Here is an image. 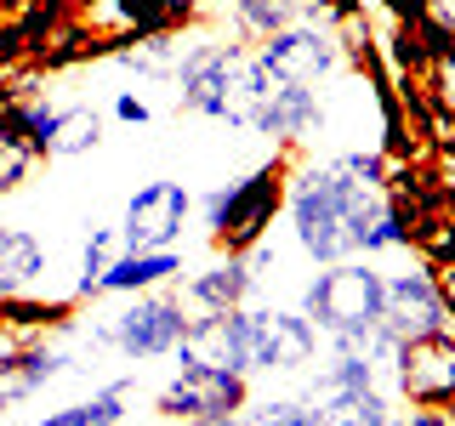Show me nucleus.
<instances>
[{
	"instance_id": "c756f323",
	"label": "nucleus",
	"mask_w": 455,
	"mask_h": 426,
	"mask_svg": "<svg viewBox=\"0 0 455 426\" xmlns=\"http://www.w3.org/2000/svg\"><path fill=\"white\" fill-rule=\"evenodd\" d=\"M450 421H455V404H450Z\"/></svg>"
},
{
	"instance_id": "cd10ccee",
	"label": "nucleus",
	"mask_w": 455,
	"mask_h": 426,
	"mask_svg": "<svg viewBox=\"0 0 455 426\" xmlns=\"http://www.w3.org/2000/svg\"><path fill=\"white\" fill-rule=\"evenodd\" d=\"M12 103H18V85H12V80H0V125H6V114H12Z\"/></svg>"
},
{
	"instance_id": "2eb2a0df",
	"label": "nucleus",
	"mask_w": 455,
	"mask_h": 426,
	"mask_svg": "<svg viewBox=\"0 0 455 426\" xmlns=\"http://www.w3.org/2000/svg\"><path fill=\"white\" fill-rule=\"evenodd\" d=\"M251 290H256V267L251 256H222L205 262L199 273L182 279V302L194 312H228V307H251Z\"/></svg>"
},
{
	"instance_id": "423d86ee",
	"label": "nucleus",
	"mask_w": 455,
	"mask_h": 426,
	"mask_svg": "<svg viewBox=\"0 0 455 426\" xmlns=\"http://www.w3.org/2000/svg\"><path fill=\"white\" fill-rule=\"evenodd\" d=\"M245 404H251V375L211 369V364H177V375L154 392V415H160V421H182V426L234 421Z\"/></svg>"
},
{
	"instance_id": "39448f33",
	"label": "nucleus",
	"mask_w": 455,
	"mask_h": 426,
	"mask_svg": "<svg viewBox=\"0 0 455 426\" xmlns=\"http://www.w3.org/2000/svg\"><path fill=\"white\" fill-rule=\"evenodd\" d=\"M194 324V307L182 302V290H142V296H120V307L108 319L85 324V341L92 352H120L125 364H148V359H171L182 347Z\"/></svg>"
},
{
	"instance_id": "20e7f679",
	"label": "nucleus",
	"mask_w": 455,
	"mask_h": 426,
	"mask_svg": "<svg viewBox=\"0 0 455 426\" xmlns=\"http://www.w3.org/2000/svg\"><path fill=\"white\" fill-rule=\"evenodd\" d=\"M381 307H387V273L370 256L331 262L302 284V312L324 335V347L370 352V341L381 335Z\"/></svg>"
},
{
	"instance_id": "b1692460",
	"label": "nucleus",
	"mask_w": 455,
	"mask_h": 426,
	"mask_svg": "<svg viewBox=\"0 0 455 426\" xmlns=\"http://www.w3.org/2000/svg\"><path fill=\"white\" fill-rule=\"evenodd\" d=\"M40 165V154L28 148L23 137H12V131H0V199L6 193H18L23 182H28V170Z\"/></svg>"
},
{
	"instance_id": "4be33fe9",
	"label": "nucleus",
	"mask_w": 455,
	"mask_h": 426,
	"mask_svg": "<svg viewBox=\"0 0 455 426\" xmlns=\"http://www.w3.org/2000/svg\"><path fill=\"white\" fill-rule=\"evenodd\" d=\"M120 227H92L80 245V279H75V302H97V284H103L108 262L120 256Z\"/></svg>"
},
{
	"instance_id": "f3484780",
	"label": "nucleus",
	"mask_w": 455,
	"mask_h": 426,
	"mask_svg": "<svg viewBox=\"0 0 455 426\" xmlns=\"http://www.w3.org/2000/svg\"><path fill=\"white\" fill-rule=\"evenodd\" d=\"M182 279V250H120L108 262L103 284H97V302L103 296H142V290H160V284Z\"/></svg>"
},
{
	"instance_id": "7ed1b4c3",
	"label": "nucleus",
	"mask_w": 455,
	"mask_h": 426,
	"mask_svg": "<svg viewBox=\"0 0 455 426\" xmlns=\"http://www.w3.org/2000/svg\"><path fill=\"white\" fill-rule=\"evenodd\" d=\"M291 170H296V148H279L274 160H262L245 177L211 188L205 199H194L199 222L211 233V250L222 256H251L267 239V227L279 222L284 210V188H291Z\"/></svg>"
},
{
	"instance_id": "aec40b11",
	"label": "nucleus",
	"mask_w": 455,
	"mask_h": 426,
	"mask_svg": "<svg viewBox=\"0 0 455 426\" xmlns=\"http://www.w3.org/2000/svg\"><path fill=\"white\" fill-rule=\"evenodd\" d=\"M125 392H132V375L108 381V387H97L92 398H80V404H68V409H52L40 426H120L125 421Z\"/></svg>"
},
{
	"instance_id": "c85d7f7f",
	"label": "nucleus",
	"mask_w": 455,
	"mask_h": 426,
	"mask_svg": "<svg viewBox=\"0 0 455 426\" xmlns=\"http://www.w3.org/2000/svg\"><path fill=\"white\" fill-rule=\"evenodd\" d=\"M177 6L188 12V18H205V6H211V0H177Z\"/></svg>"
},
{
	"instance_id": "9b49d317",
	"label": "nucleus",
	"mask_w": 455,
	"mask_h": 426,
	"mask_svg": "<svg viewBox=\"0 0 455 426\" xmlns=\"http://www.w3.org/2000/svg\"><path fill=\"white\" fill-rule=\"evenodd\" d=\"M393 392L416 409H450L455 404V335L398 341Z\"/></svg>"
},
{
	"instance_id": "6ab92c4d",
	"label": "nucleus",
	"mask_w": 455,
	"mask_h": 426,
	"mask_svg": "<svg viewBox=\"0 0 455 426\" xmlns=\"http://www.w3.org/2000/svg\"><path fill=\"white\" fill-rule=\"evenodd\" d=\"M46 273V245L28 227H6L0 233V302L6 296H28Z\"/></svg>"
},
{
	"instance_id": "4468645a",
	"label": "nucleus",
	"mask_w": 455,
	"mask_h": 426,
	"mask_svg": "<svg viewBox=\"0 0 455 426\" xmlns=\"http://www.w3.org/2000/svg\"><path fill=\"white\" fill-rule=\"evenodd\" d=\"M307 426H393V392L387 387H324L319 375H307L302 387Z\"/></svg>"
},
{
	"instance_id": "412c9836",
	"label": "nucleus",
	"mask_w": 455,
	"mask_h": 426,
	"mask_svg": "<svg viewBox=\"0 0 455 426\" xmlns=\"http://www.w3.org/2000/svg\"><path fill=\"white\" fill-rule=\"evenodd\" d=\"M103 142V114L92 103H68L57 108V125H52V160H80Z\"/></svg>"
},
{
	"instance_id": "5701e85b",
	"label": "nucleus",
	"mask_w": 455,
	"mask_h": 426,
	"mask_svg": "<svg viewBox=\"0 0 455 426\" xmlns=\"http://www.w3.org/2000/svg\"><path fill=\"white\" fill-rule=\"evenodd\" d=\"M239 421H245V426H307V404H302V392L262 398V404L239 409Z\"/></svg>"
},
{
	"instance_id": "6e6552de",
	"label": "nucleus",
	"mask_w": 455,
	"mask_h": 426,
	"mask_svg": "<svg viewBox=\"0 0 455 426\" xmlns=\"http://www.w3.org/2000/svg\"><path fill=\"white\" fill-rule=\"evenodd\" d=\"M251 319V369L256 375H307L324 335L302 307H245Z\"/></svg>"
},
{
	"instance_id": "9d476101",
	"label": "nucleus",
	"mask_w": 455,
	"mask_h": 426,
	"mask_svg": "<svg viewBox=\"0 0 455 426\" xmlns=\"http://www.w3.org/2000/svg\"><path fill=\"white\" fill-rule=\"evenodd\" d=\"M381 330L393 341H421V335H455V307L438 296L433 267L416 262L404 273H387V307H381Z\"/></svg>"
},
{
	"instance_id": "0eeeda50",
	"label": "nucleus",
	"mask_w": 455,
	"mask_h": 426,
	"mask_svg": "<svg viewBox=\"0 0 455 426\" xmlns=\"http://www.w3.org/2000/svg\"><path fill=\"white\" fill-rule=\"evenodd\" d=\"M256 63H262V75H274V80H291V85H331L341 68V40H336V28L331 23H291V28H279V35H267V40H256Z\"/></svg>"
},
{
	"instance_id": "dca6fc26",
	"label": "nucleus",
	"mask_w": 455,
	"mask_h": 426,
	"mask_svg": "<svg viewBox=\"0 0 455 426\" xmlns=\"http://www.w3.org/2000/svg\"><path fill=\"white\" fill-rule=\"evenodd\" d=\"M302 18L324 23L319 18V0H222L217 18H205V23H222L234 40L256 46V40L279 35V28H291V23H302Z\"/></svg>"
},
{
	"instance_id": "ddd939ff",
	"label": "nucleus",
	"mask_w": 455,
	"mask_h": 426,
	"mask_svg": "<svg viewBox=\"0 0 455 426\" xmlns=\"http://www.w3.org/2000/svg\"><path fill=\"white\" fill-rule=\"evenodd\" d=\"M177 364H211V369H234V375H256L251 369V319L245 307L228 312H194L182 347L171 352Z\"/></svg>"
},
{
	"instance_id": "393cba45",
	"label": "nucleus",
	"mask_w": 455,
	"mask_h": 426,
	"mask_svg": "<svg viewBox=\"0 0 455 426\" xmlns=\"http://www.w3.org/2000/svg\"><path fill=\"white\" fill-rule=\"evenodd\" d=\"M114 120H120V125H148L154 120L148 97H142V91H114Z\"/></svg>"
},
{
	"instance_id": "1a4fd4ad",
	"label": "nucleus",
	"mask_w": 455,
	"mask_h": 426,
	"mask_svg": "<svg viewBox=\"0 0 455 426\" xmlns=\"http://www.w3.org/2000/svg\"><path fill=\"white\" fill-rule=\"evenodd\" d=\"M194 217V193L188 182L177 177H154L125 199V217H120V245L125 250H177L182 227Z\"/></svg>"
},
{
	"instance_id": "bb28decb",
	"label": "nucleus",
	"mask_w": 455,
	"mask_h": 426,
	"mask_svg": "<svg viewBox=\"0 0 455 426\" xmlns=\"http://www.w3.org/2000/svg\"><path fill=\"white\" fill-rule=\"evenodd\" d=\"M427 267H433V279H438V296L455 307V262H427Z\"/></svg>"
},
{
	"instance_id": "a211bd4d",
	"label": "nucleus",
	"mask_w": 455,
	"mask_h": 426,
	"mask_svg": "<svg viewBox=\"0 0 455 426\" xmlns=\"http://www.w3.org/2000/svg\"><path fill=\"white\" fill-rule=\"evenodd\" d=\"M68 369H80L68 352H57L46 347V341H35V347L23 352V359H12V364H0V415H12L18 404H28L40 387H52L57 375H68Z\"/></svg>"
},
{
	"instance_id": "f257e3e1",
	"label": "nucleus",
	"mask_w": 455,
	"mask_h": 426,
	"mask_svg": "<svg viewBox=\"0 0 455 426\" xmlns=\"http://www.w3.org/2000/svg\"><path fill=\"white\" fill-rule=\"evenodd\" d=\"M387 170H393V160L381 148H347V154H331V160L291 170L284 217H291L296 250L313 267L359 256L370 217L387 205Z\"/></svg>"
},
{
	"instance_id": "7c9ffc66",
	"label": "nucleus",
	"mask_w": 455,
	"mask_h": 426,
	"mask_svg": "<svg viewBox=\"0 0 455 426\" xmlns=\"http://www.w3.org/2000/svg\"><path fill=\"white\" fill-rule=\"evenodd\" d=\"M0 233H6V222H0Z\"/></svg>"
},
{
	"instance_id": "f8f14e48",
	"label": "nucleus",
	"mask_w": 455,
	"mask_h": 426,
	"mask_svg": "<svg viewBox=\"0 0 455 426\" xmlns=\"http://www.w3.org/2000/svg\"><path fill=\"white\" fill-rule=\"evenodd\" d=\"M319 125H324V103L313 85H291V80L262 75V97H256V114H251L256 137L279 142V148H302Z\"/></svg>"
},
{
	"instance_id": "f03ea898",
	"label": "nucleus",
	"mask_w": 455,
	"mask_h": 426,
	"mask_svg": "<svg viewBox=\"0 0 455 426\" xmlns=\"http://www.w3.org/2000/svg\"><path fill=\"white\" fill-rule=\"evenodd\" d=\"M171 85H177L182 114L251 131L256 97H262V63H256V51L245 40H228L199 18L182 28V57H177V80Z\"/></svg>"
},
{
	"instance_id": "a878e982",
	"label": "nucleus",
	"mask_w": 455,
	"mask_h": 426,
	"mask_svg": "<svg viewBox=\"0 0 455 426\" xmlns=\"http://www.w3.org/2000/svg\"><path fill=\"white\" fill-rule=\"evenodd\" d=\"M359 12H364V0H319V18L324 23H347V18H359Z\"/></svg>"
}]
</instances>
